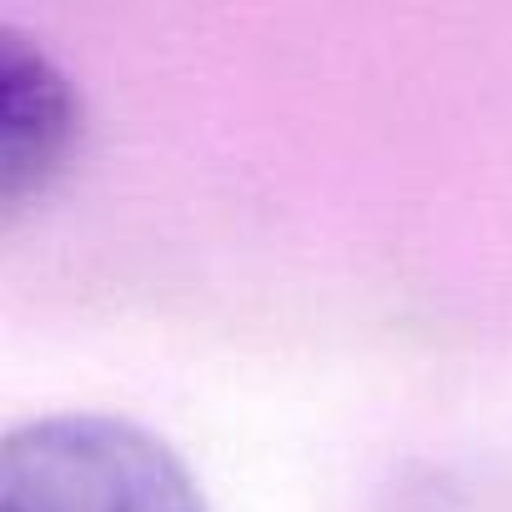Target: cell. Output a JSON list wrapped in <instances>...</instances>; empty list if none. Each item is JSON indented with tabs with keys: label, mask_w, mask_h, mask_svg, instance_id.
<instances>
[{
	"label": "cell",
	"mask_w": 512,
	"mask_h": 512,
	"mask_svg": "<svg viewBox=\"0 0 512 512\" xmlns=\"http://www.w3.org/2000/svg\"><path fill=\"white\" fill-rule=\"evenodd\" d=\"M0 512H206V497L146 427L66 412L0 432Z\"/></svg>",
	"instance_id": "cell-1"
},
{
	"label": "cell",
	"mask_w": 512,
	"mask_h": 512,
	"mask_svg": "<svg viewBox=\"0 0 512 512\" xmlns=\"http://www.w3.org/2000/svg\"><path fill=\"white\" fill-rule=\"evenodd\" d=\"M81 96L56 56L0 21V226L31 211L71 166Z\"/></svg>",
	"instance_id": "cell-2"
}]
</instances>
